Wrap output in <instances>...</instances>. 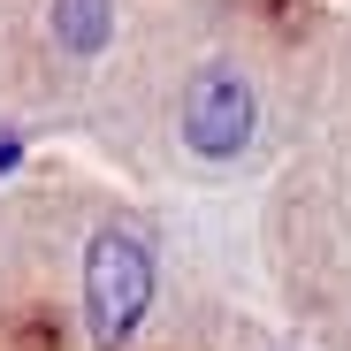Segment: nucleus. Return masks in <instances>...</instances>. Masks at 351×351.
<instances>
[{
  "label": "nucleus",
  "instance_id": "nucleus-1",
  "mask_svg": "<svg viewBox=\"0 0 351 351\" xmlns=\"http://www.w3.org/2000/svg\"><path fill=\"white\" fill-rule=\"evenodd\" d=\"M153 313V252L130 229H92L84 245V336L92 351H123Z\"/></svg>",
  "mask_w": 351,
  "mask_h": 351
},
{
  "label": "nucleus",
  "instance_id": "nucleus-2",
  "mask_svg": "<svg viewBox=\"0 0 351 351\" xmlns=\"http://www.w3.org/2000/svg\"><path fill=\"white\" fill-rule=\"evenodd\" d=\"M176 130H184V145L199 160H237L252 145V130H260V99H252L245 69H229V62L191 69L184 107H176Z\"/></svg>",
  "mask_w": 351,
  "mask_h": 351
},
{
  "label": "nucleus",
  "instance_id": "nucleus-3",
  "mask_svg": "<svg viewBox=\"0 0 351 351\" xmlns=\"http://www.w3.org/2000/svg\"><path fill=\"white\" fill-rule=\"evenodd\" d=\"M46 23H53V38H62L69 53H107V38H114V0H53L46 8Z\"/></svg>",
  "mask_w": 351,
  "mask_h": 351
},
{
  "label": "nucleus",
  "instance_id": "nucleus-4",
  "mask_svg": "<svg viewBox=\"0 0 351 351\" xmlns=\"http://www.w3.org/2000/svg\"><path fill=\"white\" fill-rule=\"evenodd\" d=\"M16 160H23V130H8V123H0V176H8Z\"/></svg>",
  "mask_w": 351,
  "mask_h": 351
}]
</instances>
